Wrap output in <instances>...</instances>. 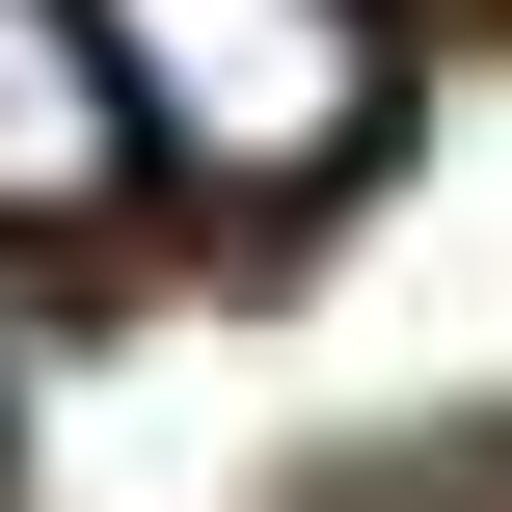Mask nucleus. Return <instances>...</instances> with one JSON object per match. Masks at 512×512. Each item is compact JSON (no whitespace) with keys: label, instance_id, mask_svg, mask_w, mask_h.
<instances>
[{"label":"nucleus","instance_id":"f257e3e1","mask_svg":"<svg viewBox=\"0 0 512 512\" xmlns=\"http://www.w3.org/2000/svg\"><path fill=\"white\" fill-rule=\"evenodd\" d=\"M108 54V135L189 162V189H351L378 162V0H81Z\"/></svg>","mask_w":512,"mask_h":512},{"label":"nucleus","instance_id":"f03ea898","mask_svg":"<svg viewBox=\"0 0 512 512\" xmlns=\"http://www.w3.org/2000/svg\"><path fill=\"white\" fill-rule=\"evenodd\" d=\"M108 54H81V0H0V216H108Z\"/></svg>","mask_w":512,"mask_h":512}]
</instances>
